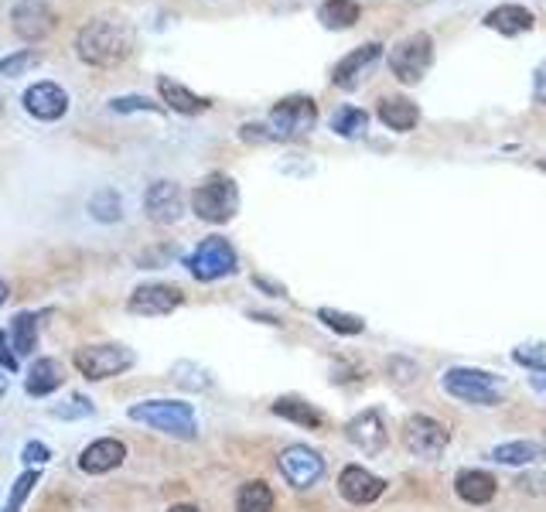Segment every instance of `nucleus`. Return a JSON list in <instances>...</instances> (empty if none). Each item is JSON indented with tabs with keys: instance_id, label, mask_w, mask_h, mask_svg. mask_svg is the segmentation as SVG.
<instances>
[{
	"instance_id": "nucleus-1",
	"label": "nucleus",
	"mask_w": 546,
	"mask_h": 512,
	"mask_svg": "<svg viewBox=\"0 0 546 512\" xmlns=\"http://www.w3.org/2000/svg\"><path fill=\"white\" fill-rule=\"evenodd\" d=\"M134 48V31L127 28L120 18H96L79 31L76 52L82 62L96 65V69H110L120 65Z\"/></svg>"
},
{
	"instance_id": "nucleus-2",
	"label": "nucleus",
	"mask_w": 546,
	"mask_h": 512,
	"mask_svg": "<svg viewBox=\"0 0 546 512\" xmlns=\"http://www.w3.org/2000/svg\"><path fill=\"white\" fill-rule=\"evenodd\" d=\"M127 417L137 420V424L154 427V431H161L168 437H178V441H195L198 437V420H195L192 403L144 400V403H134V407L127 410Z\"/></svg>"
},
{
	"instance_id": "nucleus-3",
	"label": "nucleus",
	"mask_w": 546,
	"mask_h": 512,
	"mask_svg": "<svg viewBox=\"0 0 546 512\" xmlns=\"http://www.w3.org/2000/svg\"><path fill=\"white\" fill-rule=\"evenodd\" d=\"M441 386L454 396V400L471 403V407H495V403L502 400L499 376L485 373V369L454 366L441 376Z\"/></svg>"
},
{
	"instance_id": "nucleus-4",
	"label": "nucleus",
	"mask_w": 546,
	"mask_h": 512,
	"mask_svg": "<svg viewBox=\"0 0 546 512\" xmlns=\"http://www.w3.org/2000/svg\"><path fill=\"white\" fill-rule=\"evenodd\" d=\"M192 209L202 222H229L239 212V188L229 175H212L192 192Z\"/></svg>"
},
{
	"instance_id": "nucleus-5",
	"label": "nucleus",
	"mask_w": 546,
	"mask_h": 512,
	"mask_svg": "<svg viewBox=\"0 0 546 512\" xmlns=\"http://www.w3.org/2000/svg\"><path fill=\"white\" fill-rule=\"evenodd\" d=\"M434 65V38L427 31H413L390 48V72L403 86H417Z\"/></svg>"
},
{
	"instance_id": "nucleus-6",
	"label": "nucleus",
	"mask_w": 546,
	"mask_h": 512,
	"mask_svg": "<svg viewBox=\"0 0 546 512\" xmlns=\"http://www.w3.org/2000/svg\"><path fill=\"white\" fill-rule=\"evenodd\" d=\"M236 263H239V256L233 250V243L222 236H209L195 246L192 256L185 260V267L195 280H205V284H209V280L236 274Z\"/></svg>"
},
{
	"instance_id": "nucleus-7",
	"label": "nucleus",
	"mask_w": 546,
	"mask_h": 512,
	"mask_svg": "<svg viewBox=\"0 0 546 512\" xmlns=\"http://www.w3.org/2000/svg\"><path fill=\"white\" fill-rule=\"evenodd\" d=\"M76 369L86 379H113L120 373H127L130 366L137 362V355L127 349V345H117V342H106V345H86V349L76 352Z\"/></svg>"
},
{
	"instance_id": "nucleus-8",
	"label": "nucleus",
	"mask_w": 546,
	"mask_h": 512,
	"mask_svg": "<svg viewBox=\"0 0 546 512\" xmlns=\"http://www.w3.org/2000/svg\"><path fill=\"white\" fill-rule=\"evenodd\" d=\"M314 123H318V103L311 96H284L270 110V127L277 140H294L311 134Z\"/></svg>"
},
{
	"instance_id": "nucleus-9",
	"label": "nucleus",
	"mask_w": 546,
	"mask_h": 512,
	"mask_svg": "<svg viewBox=\"0 0 546 512\" xmlns=\"http://www.w3.org/2000/svg\"><path fill=\"white\" fill-rule=\"evenodd\" d=\"M448 441H451L448 427L437 424L434 417L417 414V417L407 420V427H403V444H407V451L417 454V458H424V461L441 458L444 448H448Z\"/></svg>"
},
{
	"instance_id": "nucleus-10",
	"label": "nucleus",
	"mask_w": 546,
	"mask_h": 512,
	"mask_svg": "<svg viewBox=\"0 0 546 512\" xmlns=\"http://www.w3.org/2000/svg\"><path fill=\"white\" fill-rule=\"evenodd\" d=\"M277 465H280V475H284L294 489H311V485H318L321 475H325V461H321V454L311 451L308 444H291V448H284Z\"/></svg>"
},
{
	"instance_id": "nucleus-11",
	"label": "nucleus",
	"mask_w": 546,
	"mask_h": 512,
	"mask_svg": "<svg viewBox=\"0 0 546 512\" xmlns=\"http://www.w3.org/2000/svg\"><path fill=\"white\" fill-rule=\"evenodd\" d=\"M181 301H185V294H181L175 284H140L137 291L130 294L127 311L140 318H164L175 308H181Z\"/></svg>"
},
{
	"instance_id": "nucleus-12",
	"label": "nucleus",
	"mask_w": 546,
	"mask_h": 512,
	"mask_svg": "<svg viewBox=\"0 0 546 512\" xmlns=\"http://www.w3.org/2000/svg\"><path fill=\"white\" fill-rule=\"evenodd\" d=\"M11 28L24 41H38L55 28V11L45 0H18L11 7Z\"/></svg>"
},
{
	"instance_id": "nucleus-13",
	"label": "nucleus",
	"mask_w": 546,
	"mask_h": 512,
	"mask_svg": "<svg viewBox=\"0 0 546 512\" xmlns=\"http://www.w3.org/2000/svg\"><path fill=\"white\" fill-rule=\"evenodd\" d=\"M144 212L157 226L178 222L181 212H185V192H181V185H175V181H154L144 195Z\"/></svg>"
},
{
	"instance_id": "nucleus-14",
	"label": "nucleus",
	"mask_w": 546,
	"mask_h": 512,
	"mask_svg": "<svg viewBox=\"0 0 546 512\" xmlns=\"http://www.w3.org/2000/svg\"><path fill=\"white\" fill-rule=\"evenodd\" d=\"M24 110L31 113L35 120H62L65 110H69V93L59 86V82H35V86L24 93Z\"/></svg>"
},
{
	"instance_id": "nucleus-15",
	"label": "nucleus",
	"mask_w": 546,
	"mask_h": 512,
	"mask_svg": "<svg viewBox=\"0 0 546 512\" xmlns=\"http://www.w3.org/2000/svg\"><path fill=\"white\" fill-rule=\"evenodd\" d=\"M345 434H349V441H352L362 454H369V458L383 454V451H386V441H390V434H386V424H383V414H379L376 407H372V410H362L359 417L349 420Z\"/></svg>"
},
{
	"instance_id": "nucleus-16",
	"label": "nucleus",
	"mask_w": 546,
	"mask_h": 512,
	"mask_svg": "<svg viewBox=\"0 0 546 512\" xmlns=\"http://www.w3.org/2000/svg\"><path fill=\"white\" fill-rule=\"evenodd\" d=\"M338 492H342V499L352 502V506H369V502H376L379 495L386 492V482L379 475H372L369 468L349 465L338 475Z\"/></svg>"
},
{
	"instance_id": "nucleus-17",
	"label": "nucleus",
	"mask_w": 546,
	"mask_h": 512,
	"mask_svg": "<svg viewBox=\"0 0 546 512\" xmlns=\"http://www.w3.org/2000/svg\"><path fill=\"white\" fill-rule=\"evenodd\" d=\"M123 458H127V444L117 441V437H99L89 448H82L79 468L86 475H106L113 472V468H120Z\"/></svg>"
},
{
	"instance_id": "nucleus-18",
	"label": "nucleus",
	"mask_w": 546,
	"mask_h": 512,
	"mask_svg": "<svg viewBox=\"0 0 546 512\" xmlns=\"http://www.w3.org/2000/svg\"><path fill=\"white\" fill-rule=\"evenodd\" d=\"M383 55V45L379 41H366L362 48H355V52L345 55L342 62L332 69V82L338 89H355L362 79H366V72H369V65Z\"/></svg>"
},
{
	"instance_id": "nucleus-19",
	"label": "nucleus",
	"mask_w": 546,
	"mask_h": 512,
	"mask_svg": "<svg viewBox=\"0 0 546 512\" xmlns=\"http://www.w3.org/2000/svg\"><path fill=\"white\" fill-rule=\"evenodd\" d=\"M533 11L523 4H499V7H492V11L485 14V28H492V31H499V35H506V38H516V35H523V31H533Z\"/></svg>"
},
{
	"instance_id": "nucleus-20",
	"label": "nucleus",
	"mask_w": 546,
	"mask_h": 512,
	"mask_svg": "<svg viewBox=\"0 0 546 512\" xmlns=\"http://www.w3.org/2000/svg\"><path fill=\"white\" fill-rule=\"evenodd\" d=\"M454 492H458L468 506H485V502L495 499L499 482L488 472H482V468H465V472H458V478H454Z\"/></svg>"
},
{
	"instance_id": "nucleus-21",
	"label": "nucleus",
	"mask_w": 546,
	"mask_h": 512,
	"mask_svg": "<svg viewBox=\"0 0 546 512\" xmlns=\"http://www.w3.org/2000/svg\"><path fill=\"white\" fill-rule=\"evenodd\" d=\"M379 120H383V127L396 130V134H410L420 123V110L417 103H410V99L403 96H386L383 103H379Z\"/></svg>"
},
{
	"instance_id": "nucleus-22",
	"label": "nucleus",
	"mask_w": 546,
	"mask_h": 512,
	"mask_svg": "<svg viewBox=\"0 0 546 512\" xmlns=\"http://www.w3.org/2000/svg\"><path fill=\"white\" fill-rule=\"evenodd\" d=\"M157 93H161L164 103L171 106L175 113H185V117H192V113H202V110H209V99H202V96H195L188 86H181V82L175 79H157Z\"/></svg>"
},
{
	"instance_id": "nucleus-23",
	"label": "nucleus",
	"mask_w": 546,
	"mask_h": 512,
	"mask_svg": "<svg viewBox=\"0 0 546 512\" xmlns=\"http://www.w3.org/2000/svg\"><path fill=\"white\" fill-rule=\"evenodd\" d=\"M62 386V366L55 359H35L24 376V390L28 396H52Z\"/></svg>"
},
{
	"instance_id": "nucleus-24",
	"label": "nucleus",
	"mask_w": 546,
	"mask_h": 512,
	"mask_svg": "<svg viewBox=\"0 0 546 512\" xmlns=\"http://www.w3.org/2000/svg\"><path fill=\"white\" fill-rule=\"evenodd\" d=\"M270 410H273L277 417L291 420V424L311 427V431H318V427L325 424V417H321L308 400H301V396H280V400H273V407H270Z\"/></svg>"
},
{
	"instance_id": "nucleus-25",
	"label": "nucleus",
	"mask_w": 546,
	"mask_h": 512,
	"mask_svg": "<svg viewBox=\"0 0 546 512\" xmlns=\"http://www.w3.org/2000/svg\"><path fill=\"white\" fill-rule=\"evenodd\" d=\"M359 18H362V7L355 4V0H325V4L318 7V21L325 24L328 31H345Z\"/></svg>"
},
{
	"instance_id": "nucleus-26",
	"label": "nucleus",
	"mask_w": 546,
	"mask_h": 512,
	"mask_svg": "<svg viewBox=\"0 0 546 512\" xmlns=\"http://www.w3.org/2000/svg\"><path fill=\"white\" fill-rule=\"evenodd\" d=\"M38 318L35 311H21L18 318H14L11 325V345L18 355H31L38 349Z\"/></svg>"
},
{
	"instance_id": "nucleus-27",
	"label": "nucleus",
	"mask_w": 546,
	"mask_h": 512,
	"mask_svg": "<svg viewBox=\"0 0 546 512\" xmlns=\"http://www.w3.org/2000/svg\"><path fill=\"white\" fill-rule=\"evenodd\" d=\"M543 448L533 441H509V444H495L492 448V461H499V465H533V461H540Z\"/></svg>"
},
{
	"instance_id": "nucleus-28",
	"label": "nucleus",
	"mask_w": 546,
	"mask_h": 512,
	"mask_svg": "<svg viewBox=\"0 0 546 512\" xmlns=\"http://www.w3.org/2000/svg\"><path fill=\"white\" fill-rule=\"evenodd\" d=\"M236 512H273V492L267 482H246L236 492Z\"/></svg>"
},
{
	"instance_id": "nucleus-29",
	"label": "nucleus",
	"mask_w": 546,
	"mask_h": 512,
	"mask_svg": "<svg viewBox=\"0 0 546 512\" xmlns=\"http://www.w3.org/2000/svg\"><path fill=\"white\" fill-rule=\"evenodd\" d=\"M366 127H369V113L359 110V106H342V110L332 113V134L345 137V140L362 137Z\"/></svg>"
},
{
	"instance_id": "nucleus-30",
	"label": "nucleus",
	"mask_w": 546,
	"mask_h": 512,
	"mask_svg": "<svg viewBox=\"0 0 546 512\" xmlns=\"http://www.w3.org/2000/svg\"><path fill=\"white\" fill-rule=\"evenodd\" d=\"M89 216L96 222H120L123 219V202L120 195L113 192V188H103V192H96L89 198Z\"/></svg>"
},
{
	"instance_id": "nucleus-31",
	"label": "nucleus",
	"mask_w": 546,
	"mask_h": 512,
	"mask_svg": "<svg viewBox=\"0 0 546 512\" xmlns=\"http://www.w3.org/2000/svg\"><path fill=\"white\" fill-rule=\"evenodd\" d=\"M318 321H325V325L338 335H362L366 332V321H362L359 315H345V311H335V308H318Z\"/></svg>"
},
{
	"instance_id": "nucleus-32",
	"label": "nucleus",
	"mask_w": 546,
	"mask_h": 512,
	"mask_svg": "<svg viewBox=\"0 0 546 512\" xmlns=\"http://www.w3.org/2000/svg\"><path fill=\"white\" fill-rule=\"evenodd\" d=\"M171 376H175V383L185 386V390H209L212 386V376L205 373L202 366H195V362H175Z\"/></svg>"
},
{
	"instance_id": "nucleus-33",
	"label": "nucleus",
	"mask_w": 546,
	"mask_h": 512,
	"mask_svg": "<svg viewBox=\"0 0 546 512\" xmlns=\"http://www.w3.org/2000/svg\"><path fill=\"white\" fill-rule=\"evenodd\" d=\"M93 400L89 396H82V393H72L65 403H55L52 407V417H59V420H82V417H93Z\"/></svg>"
},
{
	"instance_id": "nucleus-34",
	"label": "nucleus",
	"mask_w": 546,
	"mask_h": 512,
	"mask_svg": "<svg viewBox=\"0 0 546 512\" xmlns=\"http://www.w3.org/2000/svg\"><path fill=\"white\" fill-rule=\"evenodd\" d=\"M38 62H41L38 52L24 48V52H14V55H7V59H0V76H4V79H18L28 69H35Z\"/></svg>"
},
{
	"instance_id": "nucleus-35",
	"label": "nucleus",
	"mask_w": 546,
	"mask_h": 512,
	"mask_svg": "<svg viewBox=\"0 0 546 512\" xmlns=\"http://www.w3.org/2000/svg\"><path fill=\"white\" fill-rule=\"evenodd\" d=\"M512 359H516L519 366L533 369V373H546V345L543 342L516 345V349H512Z\"/></svg>"
},
{
	"instance_id": "nucleus-36",
	"label": "nucleus",
	"mask_w": 546,
	"mask_h": 512,
	"mask_svg": "<svg viewBox=\"0 0 546 512\" xmlns=\"http://www.w3.org/2000/svg\"><path fill=\"white\" fill-rule=\"evenodd\" d=\"M38 468H31V472H24L18 482H14V489H11V499H7V506L0 509V512H21L24 506V499H28L31 492H35V485H38Z\"/></svg>"
},
{
	"instance_id": "nucleus-37",
	"label": "nucleus",
	"mask_w": 546,
	"mask_h": 512,
	"mask_svg": "<svg viewBox=\"0 0 546 512\" xmlns=\"http://www.w3.org/2000/svg\"><path fill=\"white\" fill-rule=\"evenodd\" d=\"M110 110L113 113H134V110H144V113H161V106L147 96H117L110 99Z\"/></svg>"
},
{
	"instance_id": "nucleus-38",
	"label": "nucleus",
	"mask_w": 546,
	"mask_h": 512,
	"mask_svg": "<svg viewBox=\"0 0 546 512\" xmlns=\"http://www.w3.org/2000/svg\"><path fill=\"white\" fill-rule=\"evenodd\" d=\"M239 137H243L246 144H270V140H277L273 127H263V123H243V127H239Z\"/></svg>"
},
{
	"instance_id": "nucleus-39",
	"label": "nucleus",
	"mask_w": 546,
	"mask_h": 512,
	"mask_svg": "<svg viewBox=\"0 0 546 512\" xmlns=\"http://www.w3.org/2000/svg\"><path fill=\"white\" fill-rule=\"evenodd\" d=\"M48 458H52V451H48L41 441H28L21 448V461H24V465H45Z\"/></svg>"
},
{
	"instance_id": "nucleus-40",
	"label": "nucleus",
	"mask_w": 546,
	"mask_h": 512,
	"mask_svg": "<svg viewBox=\"0 0 546 512\" xmlns=\"http://www.w3.org/2000/svg\"><path fill=\"white\" fill-rule=\"evenodd\" d=\"M0 366H4L7 373H14V369H18V352H14L11 335H7V332H0Z\"/></svg>"
},
{
	"instance_id": "nucleus-41",
	"label": "nucleus",
	"mask_w": 546,
	"mask_h": 512,
	"mask_svg": "<svg viewBox=\"0 0 546 512\" xmlns=\"http://www.w3.org/2000/svg\"><path fill=\"white\" fill-rule=\"evenodd\" d=\"M533 99L540 106H546V59L536 65V72H533Z\"/></svg>"
},
{
	"instance_id": "nucleus-42",
	"label": "nucleus",
	"mask_w": 546,
	"mask_h": 512,
	"mask_svg": "<svg viewBox=\"0 0 546 512\" xmlns=\"http://www.w3.org/2000/svg\"><path fill=\"white\" fill-rule=\"evenodd\" d=\"M4 393H7V369L0 366V400H4Z\"/></svg>"
},
{
	"instance_id": "nucleus-43",
	"label": "nucleus",
	"mask_w": 546,
	"mask_h": 512,
	"mask_svg": "<svg viewBox=\"0 0 546 512\" xmlns=\"http://www.w3.org/2000/svg\"><path fill=\"white\" fill-rule=\"evenodd\" d=\"M533 386H536V390H540V393L546 396V376H536V379H533Z\"/></svg>"
},
{
	"instance_id": "nucleus-44",
	"label": "nucleus",
	"mask_w": 546,
	"mask_h": 512,
	"mask_svg": "<svg viewBox=\"0 0 546 512\" xmlns=\"http://www.w3.org/2000/svg\"><path fill=\"white\" fill-rule=\"evenodd\" d=\"M168 512H198L195 506H171Z\"/></svg>"
},
{
	"instance_id": "nucleus-45",
	"label": "nucleus",
	"mask_w": 546,
	"mask_h": 512,
	"mask_svg": "<svg viewBox=\"0 0 546 512\" xmlns=\"http://www.w3.org/2000/svg\"><path fill=\"white\" fill-rule=\"evenodd\" d=\"M4 301H7V284L0 280V304H4Z\"/></svg>"
},
{
	"instance_id": "nucleus-46",
	"label": "nucleus",
	"mask_w": 546,
	"mask_h": 512,
	"mask_svg": "<svg viewBox=\"0 0 546 512\" xmlns=\"http://www.w3.org/2000/svg\"><path fill=\"white\" fill-rule=\"evenodd\" d=\"M540 171H546V158H540Z\"/></svg>"
},
{
	"instance_id": "nucleus-47",
	"label": "nucleus",
	"mask_w": 546,
	"mask_h": 512,
	"mask_svg": "<svg viewBox=\"0 0 546 512\" xmlns=\"http://www.w3.org/2000/svg\"><path fill=\"white\" fill-rule=\"evenodd\" d=\"M0 110H4V103H0Z\"/></svg>"
},
{
	"instance_id": "nucleus-48",
	"label": "nucleus",
	"mask_w": 546,
	"mask_h": 512,
	"mask_svg": "<svg viewBox=\"0 0 546 512\" xmlns=\"http://www.w3.org/2000/svg\"><path fill=\"white\" fill-rule=\"evenodd\" d=\"M543 454H546V448H543Z\"/></svg>"
}]
</instances>
